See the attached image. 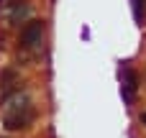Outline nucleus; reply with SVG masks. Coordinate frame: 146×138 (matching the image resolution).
Instances as JSON below:
<instances>
[{
  "label": "nucleus",
  "mask_w": 146,
  "mask_h": 138,
  "mask_svg": "<svg viewBox=\"0 0 146 138\" xmlns=\"http://www.w3.org/2000/svg\"><path fill=\"white\" fill-rule=\"evenodd\" d=\"M3 128L10 131V133H18V131H26L33 125L36 120V108L31 102V97L21 90L10 92L8 97H3Z\"/></svg>",
  "instance_id": "nucleus-1"
},
{
  "label": "nucleus",
  "mask_w": 146,
  "mask_h": 138,
  "mask_svg": "<svg viewBox=\"0 0 146 138\" xmlns=\"http://www.w3.org/2000/svg\"><path fill=\"white\" fill-rule=\"evenodd\" d=\"M44 33H46V20L33 18V20L23 23V28L18 31V46H21L23 51H33V49L41 46Z\"/></svg>",
  "instance_id": "nucleus-2"
},
{
  "label": "nucleus",
  "mask_w": 146,
  "mask_h": 138,
  "mask_svg": "<svg viewBox=\"0 0 146 138\" xmlns=\"http://www.w3.org/2000/svg\"><path fill=\"white\" fill-rule=\"evenodd\" d=\"M121 92H123V97H126V102H133V95H136V90H139V77H136V72L131 69V64H121Z\"/></svg>",
  "instance_id": "nucleus-3"
},
{
  "label": "nucleus",
  "mask_w": 146,
  "mask_h": 138,
  "mask_svg": "<svg viewBox=\"0 0 146 138\" xmlns=\"http://www.w3.org/2000/svg\"><path fill=\"white\" fill-rule=\"evenodd\" d=\"M15 82H18V74L13 69H3V74H0V92H3V97H8L10 92L21 90V87H15Z\"/></svg>",
  "instance_id": "nucleus-4"
},
{
  "label": "nucleus",
  "mask_w": 146,
  "mask_h": 138,
  "mask_svg": "<svg viewBox=\"0 0 146 138\" xmlns=\"http://www.w3.org/2000/svg\"><path fill=\"white\" fill-rule=\"evenodd\" d=\"M133 3V15H136V20H141L144 18V10H146V0H131Z\"/></svg>",
  "instance_id": "nucleus-5"
},
{
  "label": "nucleus",
  "mask_w": 146,
  "mask_h": 138,
  "mask_svg": "<svg viewBox=\"0 0 146 138\" xmlns=\"http://www.w3.org/2000/svg\"><path fill=\"white\" fill-rule=\"evenodd\" d=\"M139 123H141V125H146V113H141V115H139Z\"/></svg>",
  "instance_id": "nucleus-6"
}]
</instances>
